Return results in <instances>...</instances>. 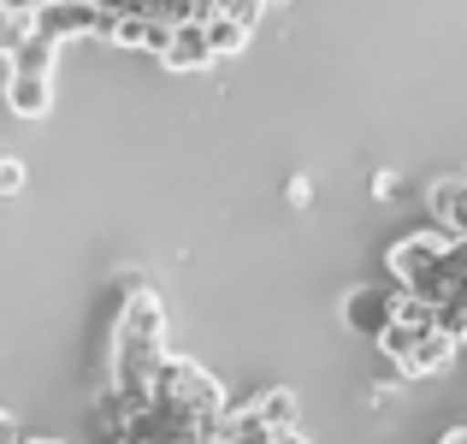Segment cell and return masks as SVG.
<instances>
[{
	"instance_id": "1",
	"label": "cell",
	"mask_w": 467,
	"mask_h": 444,
	"mask_svg": "<svg viewBox=\"0 0 467 444\" xmlns=\"http://www.w3.org/2000/svg\"><path fill=\"white\" fill-rule=\"evenodd\" d=\"M160 362H166V308H160V296L137 291L125 302V314H119V326H113V374H107V386L125 403V415H137V409L154 403Z\"/></svg>"
},
{
	"instance_id": "2",
	"label": "cell",
	"mask_w": 467,
	"mask_h": 444,
	"mask_svg": "<svg viewBox=\"0 0 467 444\" xmlns=\"http://www.w3.org/2000/svg\"><path fill=\"white\" fill-rule=\"evenodd\" d=\"M154 397H160V403H171L178 415H190V421H195V439H202L207 427H213L219 415L231 409V403H225V386H219L207 367H195L190 355H166V362H160Z\"/></svg>"
},
{
	"instance_id": "3",
	"label": "cell",
	"mask_w": 467,
	"mask_h": 444,
	"mask_svg": "<svg viewBox=\"0 0 467 444\" xmlns=\"http://www.w3.org/2000/svg\"><path fill=\"white\" fill-rule=\"evenodd\" d=\"M444 255H450V231H414L390 249V279H397L409 296L420 302H444L450 296V273H444Z\"/></svg>"
},
{
	"instance_id": "4",
	"label": "cell",
	"mask_w": 467,
	"mask_h": 444,
	"mask_svg": "<svg viewBox=\"0 0 467 444\" xmlns=\"http://www.w3.org/2000/svg\"><path fill=\"white\" fill-rule=\"evenodd\" d=\"M113 18L119 12H107L101 0H47V6L30 18V30L42 36V42H54V48L71 42V36H101L107 42V36H113Z\"/></svg>"
},
{
	"instance_id": "5",
	"label": "cell",
	"mask_w": 467,
	"mask_h": 444,
	"mask_svg": "<svg viewBox=\"0 0 467 444\" xmlns=\"http://www.w3.org/2000/svg\"><path fill=\"white\" fill-rule=\"evenodd\" d=\"M390 320H397V291L390 285H355L343 296V326H349L355 338L379 344L390 332Z\"/></svg>"
},
{
	"instance_id": "6",
	"label": "cell",
	"mask_w": 467,
	"mask_h": 444,
	"mask_svg": "<svg viewBox=\"0 0 467 444\" xmlns=\"http://www.w3.org/2000/svg\"><path fill=\"white\" fill-rule=\"evenodd\" d=\"M456 350L462 344L450 338V332H426V338H414V350L397 362V374L402 379H432V374H444V367L456 362Z\"/></svg>"
},
{
	"instance_id": "7",
	"label": "cell",
	"mask_w": 467,
	"mask_h": 444,
	"mask_svg": "<svg viewBox=\"0 0 467 444\" xmlns=\"http://www.w3.org/2000/svg\"><path fill=\"white\" fill-rule=\"evenodd\" d=\"M426 207H432V226H438V231H450V238H467V178L432 184Z\"/></svg>"
},
{
	"instance_id": "8",
	"label": "cell",
	"mask_w": 467,
	"mask_h": 444,
	"mask_svg": "<svg viewBox=\"0 0 467 444\" xmlns=\"http://www.w3.org/2000/svg\"><path fill=\"white\" fill-rule=\"evenodd\" d=\"M160 66H171V71H202V66H213V48H207V30H202V24H178Z\"/></svg>"
},
{
	"instance_id": "9",
	"label": "cell",
	"mask_w": 467,
	"mask_h": 444,
	"mask_svg": "<svg viewBox=\"0 0 467 444\" xmlns=\"http://www.w3.org/2000/svg\"><path fill=\"white\" fill-rule=\"evenodd\" d=\"M6 101H12V113H18V119H42L47 107H54V83H47L42 71H12Z\"/></svg>"
},
{
	"instance_id": "10",
	"label": "cell",
	"mask_w": 467,
	"mask_h": 444,
	"mask_svg": "<svg viewBox=\"0 0 467 444\" xmlns=\"http://www.w3.org/2000/svg\"><path fill=\"white\" fill-rule=\"evenodd\" d=\"M249 409L261 415L273 433H296V391L273 386V391H261V397H249Z\"/></svg>"
},
{
	"instance_id": "11",
	"label": "cell",
	"mask_w": 467,
	"mask_h": 444,
	"mask_svg": "<svg viewBox=\"0 0 467 444\" xmlns=\"http://www.w3.org/2000/svg\"><path fill=\"white\" fill-rule=\"evenodd\" d=\"M202 30H207V48H213V59L243 54V42H249V30H243L237 18H225V12H213V18H207Z\"/></svg>"
},
{
	"instance_id": "12",
	"label": "cell",
	"mask_w": 467,
	"mask_h": 444,
	"mask_svg": "<svg viewBox=\"0 0 467 444\" xmlns=\"http://www.w3.org/2000/svg\"><path fill=\"white\" fill-rule=\"evenodd\" d=\"M397 320L409 332H438V302H420V296H409L397 285Z\"/></svg>"
},
{
	"instance_id": "13",
	"label": "cell",
	"mask_w": 467,
	"mask_h": 444,
	"mask_svg": "<svg viewBox=\"0 0 467 444\" xmlns=\"http://www.w3.org/2000/svg\"><path fill=\"white\" fill-rule=\"evenodd\" d=\"M47 66H54V42H42V36H24V48H18V54H12V71H42V78H47Z\"/></svg>"
},
{
	"instance_id": "14",
	"label": "cell",
	"mask_w": 467,
	"mask_h": 444,
	"mask_svg": "<svg viewBox=\"0 0 467 444\" xmlns=\"http://www.w3.org/2000/svg\"><path fill=\"white\" fill-rule=\"evenodd\" d=\"M24 36H30V24H24V18H12V12L0 6V54H18V48H24Z\"/></svg>"
},
{
	"instance_id": "15",
	"label": "cell",
	"mask_w": 467,
	"mask_h": 444,
	"mask_svg": "<svg viewBox=\"0 0 467 444\" xmlns=\"http://www.w3.org/2000/svg\"><path fill=\"white\" fill-rule=\"evenodd\" d=\"M24 190V166H18V154H0V202L6 196H18Z\"/></svg>"
},
{
	"instance_id": "16",
	"label": "cell",
	"mask_w": 467,
	"mask_h": 444,
	"mask_svg": "<svg viewBox=\"0 0 467 444\" xmlns=\"http://www.w3.org/2000/svg\"><path fill=\"white\" fill-rule=\"evenodd\" d=\"M0 6H6V12H12V18H24V24H30V18H36V12H42V6H47V0H0Z\"/></svg>"
},
{
	"instance_id": "17",
	"label": "cell",
	"mask_w": 467,
	"mask_h": 444,
	"mask_svg": "<svg viewBox=\"0 0 467 444\" xmlns=\"http://www.w3.org/2000/svg\"><path fill=\"white\" fill-rule=\"evenodd\" d=\"M0 444H24V433H18V421H12L6 409H0Z\"/></svg>"
},
{
	"instance_id": "18",
	"label": "cell",
	"mask_w": 467,
	"mask_h": 444,
	"mask_svg": "<svg viewBox=\"0 0 467 444\" xmlns=\"http://www.w3.org/2000/svg\"><path fill=\"white\" fill-rule=\"evenodd\" d=\"M6 90H12V54H0V101H6Z\"/></svg>"
},
{
	"instance_id": "19",
	"label": "cell",
	"mask_w": 467,
	"mask_h": 444,
	"mask_svg": "<svg viewBox=\"0 0 467 444\" xmlns=\"http://www.w3.org/2000/svg\"><path fill=\"white\" fill-rule=\"evenodd\" d=\"M444 444H467V427H456V433H444Z\"/></svg>"
},
{
	"instance_id": "20",
	"label": "cell",
	"mask_w": 467,
	"mask_h": 444,
	"mask_svg": "<svg viewBox=\"0 0 467 444\" xmlns=\"http://www.w3.org/2000/svg\"><path fill=\"white\" fill-rule=\"evenodd\" d=\"M278 444H308V439H302V433H278Z\"/></svg>"
},
{
	"instance_id": "21",
	"label": "cell",
	"mask_w": 467,
	"mask_h": 444,
	"mask_svg": "<svg viewBox=\"0 0 467 444\" xmlns=\"http://www.w3.org/2000/svg\"><path fill=\"white\" fill-rule=\"evenodd\" d=\"M24 444H54V439H24Z\"/></svg>"
}]
</instances>
